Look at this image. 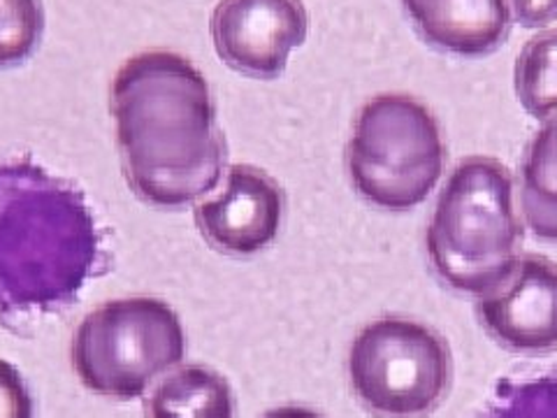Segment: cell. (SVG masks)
Here are the masks:
<instances>
[{"mask_svg": "<svg viewBox=\"0 0 557 418\" xmlns=\"http://www.w3.org/2000/svg\"><path fill=\"white\" fill-rule=\"evenodd\" d=\"M121 168L147 205L180 209L214 190L228 149L207 77L186 57L147 49L110 86Z\"/></svg>", "mask_w": 557, "mask_h": 418, "instance_id": "cell-1", "label": "cell"}, {"mask_svg": "<svg viewBox=\"0 0 557 418\" xmlns=\"http://www.w3.org/2000/svg\"><path fill=\"white\" fill-rule=\"evenodd\" d=\"M98 258L96 219L73 184L28 161L0 163V317L67 307Z\"/></svg>", "mask_w": 557, "mask_h": 418, "instance_id": "cell-2", "label": "cell"}, {"mask_svg": "<svg viewBox=\"0 0 557 418\" xmlns=\"http://www.w3.org/2000/svg\"><path fill=\"white\" fill-rule=\"evenodd\" d=\"M522 239L509 168L467 156L448 174L425 231L434 272L450 288L483 295L513 272Z\"/></svg>", "mask_w": 557, "mask_h": 418, "instance_id": "cell-3", "label": "cell"}, {"mask_svg": "<svg viewBox=\"0 0 557 418\" xmlns=\"http://www.w3.org/2000/svg\"><path fill=\"white\" fill-rule=\"evenodd\" d=\"M444 168L446 139L425 102L407 94H381L358 110L346 145V170L360 198L405 212L428 200Z\"/></svg>", "mask_w": 557, "mask_h": 418, "instance_id": "cell-4", "label": "cell"}, {"mask_svg": "<svg viewBox=\"0 0 557 418\" xmlns=\"http://www.w3.org/2000/svg\"><path fill=\"white\" fill-rule=\"evenodd\" d=\"M186 337L163 300L119 298L86 314L73 340V368L86 389L112 399H135L180 365Z\"/></svg>", "mask_w": 557, "mask_h": 418, "instance_id": "cell-5", "label": "cell"}, {"mask_svg": "<svg viewBox=\"0 0 557 418\" xmlns=\"http://www.w3.org/2000/svg\"><path fill=\"white\" fill-rule=\"evenodd\" d=\"M453 358L437 330L407 317H381L356 335L348 379L358 403L379 418H423L450 389Z\"/></svg>", "mask_w": 557, "mask_h": 418, "instance_id": "cell-6", "label": "cell"}, {"mask_svg": "<svg viewBox=\"0 0 557 418\" xmlns=\"http://www.w3.org/2000/svg\"><path fill=\"white\" fill-rule=\"evenodd\" d=\"M209 33L219 59L253 79L284 75L293 49L305 45V0H219Z\"/></svg>", "mask_w": 557, "mask_h": 418, "instance_id": "cell-7", "label": "cell"}, {"mask_svg": "<svg viewBox=\"0 0 557 418\" xmlns=\"http://www.w3.org/2000/svg\"><path fill=\"white\" fill-rule=\"evenodd\" d=\"M476 314L487 335L516 354L557 352V263L520 256L504 282L479 295Z\"/></svg>", "mask_w": 557, "mask_h": 418, "instance_id": "cell-8", "label": "cell"}, {"mask_svg": "<svg viewBox=\"0 0 557 418\" xmlns=\"http://www.w3.org/2000/svg\"><path fill=\"white\" fill-rule=\"evenodd\" d=\"M284 207V188L265 170L233 165L219 196L196 205V223L216 251L251 256L276 239Z\"/></svg>", "mask_w": 557, "mask_h": 418, "instance_id": "cell-9", "label": "cell"}, {"mask_svg": "<svg viewBox=\"0 0 557 418\" xmlns=\"http://www.w3.org/2000/svg\"><path fill=\"white\" fill-rule=\"evenodd\" d=\"M416 33L460 59L493 54L511 33L509 0H403Z\"/></svg>", "mask_w": 557, "mask_h": 418, "instance_id": "cell-10", "label": "cell"}, {"mask_svg": "<svg viewBox=\"0 0 557 418\" xmlns=\"http://www.w3.org/2000/svg\"><path fill=\"white\" fill-rule=\"evenodd\" d=\"M147 418H235L228 379L205 365L174 370L145 399Z\"/></svg>", "mask_w": 557, "mask_h": 418, "instance_id": "cell-11", "label": "cell"}, {"mask_svg": "<svg viewBox=\"0 0 557 418\" xmlns=\"http://www.w3.org/2000/svg\"><path fill=\"white\" fill-rule=\"evenodd\" d=\"M520 209L536 237L557 242V114L534 133L522 156Z\"/></svg>", "mask_w": 557, "mask_h": 418, "instance_id": "cell-12", "label": "cell"}, {"mask_svg": "<svg viewBox=\"0 0 557 418\" xmlns=\"http://www.w3.org/2000/svg\"><path fill=\"white\" fill-rule=\"evenodd\" d=\"M513 84L520 104L532 116L557 114V28L536 33L520 49Z\"/></svg>", "mask_w": 557, "mask_h": 418, "instance_id": "cell-13", "label": "cell"}, {"mask_svg": "<svg viewBox=\"0 0 557 418\" xmlns=\"http://www.w3.org/2000/svg\"><path fill=\"white\" fill-rule=\"evenodd\" d=\"M45 35L42 0H0V70L24 65Z\"/></svg>", "mask_w": 557, "mask_h": 418, "instance_id": "cell-14", "label": "cell"}, {"mask_svg": "<svg viewBox=\"0 0 557 418\" xmlns=\"http://www.w3.org/2000/svg\"><path fill=\"white\" fill-rule=\"evenodd\" d=\"M485 418H557V374L502 381Z\"/></svg>", "mask_w": 557, "mask_h": 418, "instance_id": "cell-15", "label": "cell"}, {"mask_svg": "<svg viewBox=\"0 0 557 418\" xmlns=\"http://www.w3.org/2000/svg\"><path fill=\"white\" fill-rule=\"evenodd\" d=\"M0 418H33V397L22 372L0 360Z\"/></svg>", "mask_w": 557, "mask_h": 418, "instance_id": "cell-16", "label": "cell"}, {"mask_svg": "<svg viewBox=\"0 0 557 418\" xmlns=\"http://www.w3.org/2000/svg\"><path fill=\"white\" fill-rule=\"evenodd\" d=\"M513 16L525 28H546L557 22V0H511Z\"/></svg>", "mask_w": 557, "mask_h": 418, "instance_id": "cell-17", "label": "cell"}, {"mask_svg": "<svg viewBox=\"0 0 557 418\" xmlns=\"http://www.w3.org/2000/svg\"><path fill=\"white\" fill-rule=\"evenodd\" d=\"M260 418H325L319 411H313L309 407H300V405H286V407H276L265 411Z\"/></svg>", "mask_w": 557, "mask_h": 418, "instance_id": "cell-18", "label": "cell"}]
</instances>
